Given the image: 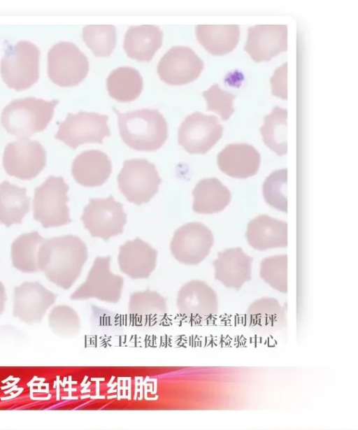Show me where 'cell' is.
<instances>
[{"mask_svg":"<svg viewBox=\"0 0 358 430\" xmlns=\"http://www.w3.org/2000/svg\"><path fill=\"white\" fill-rule=\"evenodd\" d=\"M192 195V210L201 214H212L223 210L231 198L230 191L217 178L199 180Z\"/></svg>","mask_w":358,"mask_h":430,"instance_id":"cell-24","label":"cell"},{"mask_svg":"<svg viewBox=\"0 0 358 430\" xmlns=\"http://www.w3.org/2000/svg\"><path fill=\"white\" fill-rule=\"evenodd\" d=\"M244 49L256 62L271 60L287 49V25H255L249 27Z\"/></svg>","mask_w":358,"mask_h":430,"instance_id":"cell-16","label":"cell"},{"mask_svg":"<svg viewBox=\"0 0 358 430\" xmlns=\"http://www.w3.org/2000/svg\"><path fill=\"white\" fill-rule=\"evenodd\" d=\"M203 96L206 101V110L220 115L223 121L227 120L235 110L234 101L236 96L222 89L217 84L204 91Z\"/></svg>","mask_w":358,"mask_h":430,"instance_id":"cell-35","label":"cell"},{"mask_svg":"<svg viewBox=\"0 0 358 430\" xmlns=\"http://www.w3.org/2000/svg\"><path fill=\"white\" fill-rule=\"evenodd\" d=\"M287 110L276 106L266 115L260 128L264 143L278 155L287 151Z\"/></svg>","mask_w":358,"mask_h":430,"instance_id":"cell-29","label":"cell"},{"mask_svg":"<svg viewBox=\"0 0 358 430\" xmlns=\"http://www.w3.org/2000/svg\"><path fill=\"white\" fill-rule=\"evenodd\" d=\"M157 251L140 238L128 241L120 247V271L132 279L148 278L157 264Z\"/></svg>","mask_w":358,"mask_h":430,"instance_id":"cell-17","label":"cell"},{"mask_svg":"<svg viewBox=\"0 0 358 430\" xmlns=\"http://www.w3.org/2000/svg\"><path fill=\"white\" fill-rule=\"evenodd\" d=\"M223 127L215 115L194 112L178 129V143L190 154H206L221 138Z\"/></svg>","mask_w":358,"mask_h":430,"instance_id":"cell-12","label":"cell"},{"mask_svg":"<svg viewBox=\"0 0 358 430\" xmlns=\"http://www.w3.org/2000/svg\"><path fill=\"white\" fill-rule=\"evenodd\" d=\"M213 245V235L203 224L196 222L187 223L175 232L170 248L174 258L179 262L196 265L203 261Z\"/></svg>","mask_w":358,"mask_h":430,"instance_id":"cell-13","label":"cell"},{"mask_svg":"<svg viewBox=\"0 0 358 430\" xmlns=\"http://www.w3.org/2000/svg\"><path fill=\"white\" fill-rule=\"evenodd\" d=\"M52 331L63 338L76 337L81 329V322L76 311L66 305L55 306L48 316Z\"/></svg>","mask_w":358,"mask_h":430,"instance_id":"cell-31","label":"cell"},{"mask_svg":"<svg viewBox=\"0 0 358 430\" xmlns=\"http://www.w3.org/2000/svg\"><path fill=\"white\" fill-rule=\"evenodd\" d=\"M108 119V115L93 112L69 113L59 124L55 138L73 149L84 143H102L110 135Z\"/></svg>","mask_w":358,"mask_h":430,"instance_id":"cell-10","label":"cell"},{"mask_svg":"<svg viewBox=\"0 0 358 430\" xmlns=\"http://www.w3.org/2000/svg\"><path fill=\"white\" fill-rule=\"evenodd\" d=\"M111 257H97L86 280L70 296L71 300L96 299L107 303H117L121 298L123 278L110 269Z\"/></svg>","mask_w":358,"mask_h":430,"instance_id":"cell-8","label":"cell"},{"mask_svg":"<svg viewBox=\"0 0 358 430\" xmlns=\"http://www.w3.org/2000/svg\"><path fill=\"white\" fill-rule=\"evenodd\" d=\"M112 172V163L104 152L92 150L78 155L72 164L71 173L74 180L87 187L102 185Z\"/></svg>","mask_w":358,"mask_h":430,"instance_id":"cell-21","label":"cell"},{"mask_svg":"<svg viewBox=\"0 0 358 430\" xmlns=\"http://www.w3.org/2000/svg\"><path fill=\"white\" fill-rule=\"evenodd\" d=\"M88 257L86 244L67 234L44 240L38 252V267L57 286L69 289L79 277Z\"/></svg>","mask_w":358,"mask_h":430,"instance_id":"cell-1","label":"cell"},{"mask_svg":"<svg viewBox=\"0 0 358 430\" xmlns=\"http://www.w3.org/2000/svg\"><path fill=\"white\" fill-rule=\"evenodd\" d=\"M198 41L211 55L222 56L232 51L240 39L238 25H197Z\"/></svg>","mask_w":358,"mask_h":430,"instance_id":"cell-25","label":"cell"},{"mask_svg":"<svg viewBox=\"0 0 358 430\" xmlns=\"http://www.w3.org/2000/svg\"><path fill=\"white\" fill-rule=\"evenodd\" d=\"M287 173L286 169L275 171L264 181V197L272 207L287 213Z\"/></svg>","mask_w":358,"mask_h":430,"instance_id":"cell-33","label":"cell"},{"mask_svg":"<svg viewBox=\"0 0 358 430\" xmlns=\"http://www.w3.org/2000/svg\"><path fill=\"white\" fill-rule=\"evenodd\" d=\"M176 305L185 315L206 317L217 310V297L206 282L194 280L182 286L178 292Z\"/></svg>","mask_w":358,"mask_h":430,"instance_id":"cell-18","label":"cell"},{"mask_svg":"<svg viewBox=\"0 0 358 430\" xmlns=\"http://www.w3.org/2000/svg\"><path fill=\"white\" fill-rule=\"evenodd\" d=\"M46 164V152L37 141L19 138L8 143L3 157L6 173L22 180L35 178Z\"/></svg>","mask_w":358,"mask_h":430,"instance_id":"cell-11","label":"cell"},{"mask_svg":"<svg viewBox=\"0 0 358 430\" xmlns=\"http://www.w3.org/2000/svg\"><path fill=\"white\" fill-rule=\"evenodd\" d=\"M109 95L121 102L135 100L143 89V78L136 69L122 66L113 70L106 79Z\"/></svg>","mask_w":358,"mask_h":430,"instance_id":"cell-27","label":"cell"},{"mask_svg":"<svg viewBox=\"0 0 358 430\" xmlns=\"http://www.w3.org/2000/svg\"><path fill=\"white\" fill-rule=\"evenodd\" d=\"M29 201L26 188L3 182L0 184V222L7 227L20 224L29 210Z\"/></svg>","mask_w":358,"mask_h":430,"instance_id":"cell-26","label":"cell"},{"mask_svg":"<svg viewBox=\"0 0 358 430\" xmlns=\"http://www.w3.org/2000/svg\"><path fill=\"white\" fill-rule=\"evenodd\" d=\"M246 238L256 250L285 248L287 245V225L270 216L259 215L249 222Z\"/></svg>","mask_w":358,"mask_h":430,"instance_id":"cell-22","label":"cell"},{"mask_svg":"<svg viewBox=\"0 0 358 430\" xmlns=\"http://www.w3.org/2000/svg\"><path fill=\"white\" fill-rule=\"evenodd\" d=\"M83 38L95 56H109L115 47L116 29L113 25H87L83 29Z\"/></svg>","mask_w":358,"mask_h":430,"instance_id":"cell-30","label":"cell"},{"mask_svg":"<svg viewBox=\"0 0 358 430\" xmlns=\"http://www.w3.org/2000/svg\"><path fill=\"white\" fill-rule=\"evenodd\" d=\"M81 220L93 237L104 241L123 232L127 214L121 203L110 195L107 198H93L85 207Z\"/></svg>","mask_w":358,"mask_h":430,"instance_id":"cell-9","label":"cell"},{"mask_svg":"<svg viewBox=\"0 0 358 430\" xmlns=\"http://www.w3.org/2000/svg\"><path fill=\"white\" fill-rule=\"evenodd\" d=\"M287 63L278 68L271 78L272 94L287 99Z\"/></svg>","mask_w":358,"mask_h":430,"instance_id":"cell-36","label":"cell"},{"mask_svg":"<svg viewBox=\"0 0 358 430\" xmlns=\"http://www.w3.org/2000/svg\"><path fill=\"white\" fill-rule=\"evenodd\" d=\"M163 32L155 25L130 27L124 36V49L128 57L140 62H150L162 46Z\"/></svg>","mask_w":358,"mask_h":430,"instance_id":"cell-23","label":"cell"},{"mask_svg":"<svg viewBox=\"0 0 358 430\" xmlns=\"http://www.w3.org/2000/svg\"><path fill=\"white\" fill-rule=\"evenodd\" d=\"M57 296L38 282H25L15 287L13 315L27 324H38Z\"/></svg>","mask_w":358,"mask_h":430,"instance_id":"cell-15","label":"cell"},{"mask_svg":"<svg viewBox=\"0 0 358 430\" xmlns=\"http://www.w3.org/2000/svg\"><path fill=\"white\" fill-rule=\"evenodd\" d=\"M161 182L155 166L143 159L124 161L117 175L120 192L129 202L138 206L150 201Z\"/></svg>","mask_w":358,"mask_h":430,"instance_id":"cell-6","label":"cell"},{"mask_svg":"<svg viewBox=\"0 0 358 430\" xmlns=\"http://www.w3.org/2000/svg\"><path fill=\"white\" fill-rule=\"evenodd\" d=\"M58 102L35 97L13 100L1 113V124L9 134L27 138L46 128Z\"/></svg>","mask_w":358,"mask_h":430,"instance_id":"cell-3","label":"cell"},{"mask_svg":"<svg viewBox=\"0 0 358 430\" xmlns=\"http://www.w3.org/2000/svg\"><path fill=\"white\" fill-rule=\"evenodd\" d=\"M88 71L87 57L71 42H59L48 52V74L50 80L59 86L78 85L85 78Z\"/></svg>","mask_w":358,"mask_h":430,"instance_id":"cell-7","label":"cell"},{"mask_svg":"<svg viewBox=\"0 0 358 430\" xmlns=\"http://www.w3.org/2000/svg\"><path fill=\"white\" fill-rule=\"evenodd\" d=\"M117 115L120 135L129 147L139 151L160 148L168 136L167 123L157 109H141Z\"/></svg>","mask_w":358,"mask_h":430,"instance_id":"cell-2","label":"cell"},{"mask_svg":"<svg viewBox=\"0 0 358 430\" xmlns=\"http://www.w3.org/2000/svg\"><path fill=\"white\" fill-rule=\"evenodd\" d=\"M40 52L29 41H20L9 46L1 60V73L4 83L20 91L35 83L39 77Z\"/></svg>","mask_w":358,"mask_h":430,"instance_id":"cell-5","label":"cell"},{"mask_svg":"<svg viewBox=\"0 0 358 430\" xmlns=\"http://www.w3.org/2000/svg\"><path fill=\"white\" fill-rule=\"evenodd\" d=\"M7 297L3 285L0 281V315L3 313Z\"/></svg>","mask_w":358,"mask_h":430,"instance_id":"cell-37","label":"cell"},{"mask_svg":"<svg viewBox=\"0 0 358 430\" xmlns=\"http://www.w3.org/2000/svg\"><path fill=\"white\" fill-rule=\"evenodd\" d=\"M44 240L37 231L25 233L18 236L11 246L13 266L24 273L39 271L38 252Z\"/></svg>","mask_w":358,"mask_h":430,"instance_id":"cell-28","label":"cell"},{"mask_svg":"<svg viewBox=\"0 0 358 430\" xmlns=\"http://www.w3.org/2000/svg\"><path fill=\"white\" fill-rule=\"evenodd\" d=\"M287 255L270 257L261 262L260 275L273 288L287 292Z\"/></svg>","mask_w":358,"mask_h":430,"instance_id":"cell-34","label":"cell"},{"mask_svg":"<svg viewBox=\"0 0 358 430\" xmlns=\"http://www.w3.org/2000/svg\"><path fill=\"white\" fill-rule=\"evenodd\" d=\"M203 69V62L187 46H174L157 65L160 79L171 85H181L196 80Z\"/></svg>","mask_w":358,"mask_h":430,"instance_id":"cell-14","label":"cell"},{"mask_svg":"<svg viewBox=\"0 0 358 430\" xmlns=\"http://www.w3.org/2000/svg\"><path fill=\"white\" fill-rule=\"evenodd\" d=\"M219 169L236 178H246L255 175L261 164L259 152L251 145H227L217 155Z\"/></svg>","mask_w":358,"mask_h":430,"instance_id":"cell-19","label":"cell"},{"mask_svg":"<svg viewBox=\"0 0 358 430\" xmlns=\"http://www.w3.org/2000/svg\"><path fill=\"white\" fill-rule=\"evenodd\" d=\"M252 258L241 248H230L214 261L215 278L227 287L238 289L251 278Z\"/></svg>","mask_w":358,"mask_h":430,"instance_id":"cell-20","label":"cell"},{"mask_svg":"<svg viewBox=\"0 0 358 430\" xmlns=\"http://www.w3.org/2000/svg\"><path fill=\"white\" fill-rule=\"evenodd\" d=\"M69 186L62 177L50 175L36 187L33 201L34 218L44 228L56 227L71 222L67 206Z\"/></svg>","mask_w":358,"mask_h":430,"instance_id":"cell-4","label":"cell"},{"mask_svg":"<svg viewBox=\"0 0 358 430\" xmlns=\"http://www.w3.org/2000/svg\"><path fill=\"white\" fill-rule=\"evenodd\" d=\"M128 310L138 315H163L167 311L166 299L155 291L136 292L129 296Z\"/></svg>","mask_w":358,"mask_h":430,"instance_id":"cell-32","label":"cell"}]
</instances>
